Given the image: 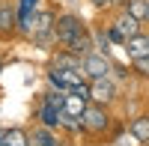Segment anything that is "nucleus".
<instances>
[{
  "label": "nucleus",
  "instance_id": "nucleus-1",
  "mask_svg": "<svg viewBox=\"0 0 149 146\" xmlns=\"http://www.w3.org/2000/svg\"><path fill=\"white\" fill-rule=\"evenodd\" d=\"M51 33H54V42H57L60 48H66L74 36L86 33V24H84L81 15H74V12H63V15H54V27H51Z\"/></svg>",
  "mask_w": 149,
  "mask_h": 146
},
{
  "label": "nucleus",
  "instance_id": "nucleus-2",
  "mask_svg": "<svg viewBox=\"0 0 149 146\" xmlns=\"http://www.w3.org/2000/svg\"><path fill=\"white\" fill-rule=\"evenodd\" d=\"M81 125H84V131H90V134H104L110 128V111L104 104L86 102L84 113H81Z\"/></svg>",
  "mask_w": 149,
  "mask_h": 146
},
{
  "label": "nucleus",
  "instance_id": "nucleus-3",
  "mask_svg": "<svg viewBox=\"0 0 149 146\" xmlns=\"http://www.w3.org/2000/svg\"><path fill=\"white\" fill-rule=\"evenodd\" d=\"M86 87H90V102H95V104H113L116 102V95H119V90H116V83H113V78H98V81H86Z\"/></svg>",
  "mask_w": 149,
  "mask_h": 146
},
{
  "label": "nucleus",
  "instance_id": "nucleus-4",
  "mask_svg": "<svg viewBox=\"0 0 149 146\" xmlns=\"http://www.w3.org/2000/svg\"><path fill=\"white\" fill-rule=\"evenodd\" d=\"M113 72V63L104 57V54H90L81 60V75L90 78V81H98V78H110Z\"/></svg>",
  "mask_w": 149,
  "mask_h": 146
},
{
  "label": "nucleus",
  "instance_id": "nucleus-5",
  "mask_svg": "<svg viewBox=\"0 0 149 146\" xmlns=\"http://www.w3.org/2000/svg\"><path fill=\"white\" fill-rule=\"evenodd\" d=\"M84 81V75L78 69H48V83H51L54 90H72L74 83H81Z\"/></svg>",
  "mask_w": 149,
  "mask_h": 146
},
{
  "label": "nucleus",
  "instance_id": "nucleus-6",
  "mask_svg": "<svg viewBox=\"0 0 149 146\" xmlns=\"http://www.w3.org/2000/svg\"><path fill=\"white\" fill-rule=\"evenodd\" d=\"M15 24H18L15 3H9V0H0V42L15 39Z\"/></svg>",
  "mask_w": 149,
  "mask_h": 146
},
{
  "label": "nucleus",
  "instance_id": "nucleus-7",
  "mask_svg": "<svg viewBox=\"0 0 149 146\" xmlns=\"http://www.w3.org/2000/svg\"><path fill=\"white\" fill-rule=\"evenodd\" d=\"M110 24H113V27L119 30V36H122V39H131V36H137V33L143 30V24H140V21H134L125 9H119V15L110 21Z\"/></svg>",
  "mask_w": 149,
  "mask_h": 146
},
{
  "label": "nucleus",
  "instance_id": "nucleus-8",
  "mask_svg": "<svg viewBox=\"0 0 149 146\" xmlns=\"http://www.w3.org/2000/svg\"><path fill=\"white\" fill-rule=\"evenodd\" d=\"M122 45H125V51H128V60H137V57H149V36H146V30H140L137 36L125 39Z\"/></svg>",
  "mask_w": 149,
  "mask_h": 146
},
{
  "label": "nucleus",
  "instance_id": "nucleus-9",
  "mask_svg": "<svg viewBox=\"0 0 149 146\" xmlns=\"http://www.w3.org/2000/svg\"><path fill=\"white\" fill-rule=\"evenodd\" d=\"M66 51H72L74 57H90V54H95V48H93V36H90V30L86 33H81V36H74V39L66 45Z\"/></svg>",
  "mask_w": 149,
  "mask_h": 146
},
{
  "label": "nucleus",
  "instance_id": "nucleus-10",
  "mask_svg": "<svg viewBox=\"0 0 149 146\" xmlns=\"http://www.w3.org/2000/svg\"><path fill=\"white\" fill-rule=\"evenodd\" d=\"M30 146H60V137L54 128H45V125H36L33 134H27Z\"/></svg>",
  "mask_w": 149,
  "mask_h": 146
},
{
  "label": "nucleus",
  "instance_id": "nucleus-11",
  "mask_svg": "<svg viewBox=\"0 0 149 146\" xmlns=\"http://www.w3.org/2000/svg\"><path fill=\"white\" fill-rule=\"evenodd\" d=\"M54 27V12L51 9H36L30 15V36L33 33H48Z\"/></svg>",
  "mask_w": 149,
  "mask_h": 146
},
{
  "label": "nucleus",
  "instance_id": "nucleus-12",
  "mask_svg": "<svg viewBox=\"0 0 149 146\" xmlns=\"http://www.w3.org/2000/svg\"><path fill=\"white\" fill-rule=\"evenodd\" d=\"M51 69H78L81 72V57H74L72 51L60 48V51L54 54V60H51Z\"/></svg>",
  "mask_w": 149,
  "mask_h": 146
},
{
  "label": "nucleus",
  "instance_id": "nucleus-13",
  "mask_svg": "<svg viewBox=\"0 0 149 146\" xmlns=\"http://www.w3.org/2000/svg\"><path fill=\"white\" fill-rule=\"evenodd\" d=\"M122 9H125L134 21H140V24L149 21V0H125V6H122Z\"/></svg>",
  "mask_w": 149,
  "mask_h": 146
},
{
  "label": "nucleus",
  "instance_id": "nucleus-14",
  "mask_svg": "<svg viewBox=\"0 0 149 146\" xmlns=\"http://www.w3.org/2000/svg\"><path fill=\"white\" fill-rule=\"evenodd\" d=\"M84 107H86V99H84V95L66 92V99H63V111H60V113H66V116H81Z\"/></svg>",
  "mask_w": 149,
  "mask_h": 146
},
{
  "label": "nucleus",
  "instance_id": "nucleus-15",
  "mask_svg": "<svg viewBox=\"0 0 149 146\" xmlns=\"http://www.w3.org/2000/svg\"><path fill=\"white\" fill-rule=\"evenodd\" d=\"M39 125L54 128V131H57V125H60V111H54V107L42 104V107H39Z\"/></svg>",
  "mask_w": 149,
  "mask_h": 146
},
{
  "label": "nucleus",
  "instance_id": "nucleus-16",
  "mask_svg": "<svg viewBox=\"0 0 149 146\" xmlns=\"http://www.w3.org/2000/svg\"><path fill=\"white\" fill-rule=\"evenodd\" d=\"M128 131H131L140 143H149V116H137V119L128 125Z\"/></svg>",
  "mask_w": 149,
  "mask_h": 146
},
{
  "label": "nucleus",
  "instance_id": "nucleus-17",
  "mask_svg": "<svg viewBox=\"0 0 149 146\" xmlns=\"http://www.w3.org/2000/svg\"><path fill=\"white\" fill-rule=\"evenodd\" d=\"M93 36V48H95V54H110V42H107V36H104V27H98V30H93L90 33Z\"/></svg>",
  "mask_w": 149,
  "mask_h": 146
},
{
  "label": "nucleus",
  "instance_id": "nucleus-18",
  "mask_svg": "<svg viewBox=\"0 0 149 146\" xmlns=\"http://www.w3.org/2000/svg\"><path fill=\"white\" fill-rule=\"evenodd\" d=\"M57 128H63L69 131V134H81L84 125H81V116H66V113H60V125Z\"/></svg>",
  "mask_w": 149,
  "mask_h": 146
},
{
  "label": "nucleus",
  "instance_id": "nucleus-19",
  "mask_svg": "<svg viewBox=\"0 0 149 146\" xmlns=\"http://www.w3.org/2000/svg\"><path fill=\"white\" fill-rule=\"evenodd\" d=\"M6 146H30L24 128H6Z\"/></svg>",
  "mask_w": 149,
  "mask_h": 146
},
{
  "label": "nucleus",
  "instance_id": "nucleus-20",
  "mask_svg": "<svg viewBox=\"0 0 149 146\" xmlns=\"http://www.w3.org/2000/svg\"><path fill=\"white\" fill-rule=\"evenodd\" d=\"M63 99H66V92H63V90H51V92H45V95H42V104L54 107V111H63Z\"/></svg>",
  "mask_w": 149,
  "mask_h": 146
},
{
  "label": "nucleus",
  "instance_id": "nucleus-21",
  "mask_svg": "<svg viewBox=\"0 0 149 146\" xmlns=\"http://www.w3.org/2000/svg\"><path fill=\"white\" fill-rule=\"evenodd\" d=\"M30 39H33V45H39V48H48V45H57V42H54V33H51V30H48V33H33Z\"/></svg>",
  "mask_w": 149,
  "mask_h": 146
},
{
  "label": "nucleus",
  "instance_id": "nucleus-22",
  "mask_svg": "<svg viewBox=\"0 0 149 146\" xmlns=\"http://www.w3.org/2000/svg\"><path fill=\"white\" fill-rule=\"evenodd\" d=\"M131 66H134V72H137L140 78L149 75V57H137V60H131Z\"/></svg>",
  "mask_w": 149,
  "mask_h": 146
},
{
  "label": "nucleus",
  "instance_id": "nucleus-23",
  "mask_svg": "<svg viewBox=\"0 0 149 146\" xmlns=\"http://www.w3.org/2000/svg\"><path fill=\"white\" fill-rule=\"evenodd\" d=\"M93 9H110V0H90Z\"/></svg>",
  "mask_w": 149,
  "mask_h": 146
},
{
  "label": "nucleus",
  "instance_id": "nucleus-24",
  "mask_svg": "<svg viewBox=\"0 0 149 146\" xmlns=\"http://www.w3.org/2000/svg\"><path fill=\"white\" fill-rule=\"evenodd\" d=\"M110 6H119V9H122V6H125V0H110Z\"/></svg>",
  "mask_w": 149,
  "mask_h": 146
},
{
  "label": "nucleus",
  "instance_id": "nucleus-25",
  "mask_svg": "<svg viewBox=\"0 0 149 146\" xmlns=\"http://www.w3.org/2000/svg\"><path fill=\"white\" fill-rule=\"evenodd\" d=\"M0 143H6V128H0Z\"/></svg>",
  "mask_w": 149,
  "mask_h": 146
},
{
  "label": "nucleus",
  "instance_id": "nucleus-26",
  "mask_svg": "<svg viewBox=\"0 0 149 146\" xmlns=\"http://www.w3.org/2000/svg\"><path fill=\"white\" fill-rule=\"evenodd\" d=\"M0 146H6V143H0Z\"/></svg>",
  "mask_w": 149,
  "mask_h": 146
}]
</instances>
